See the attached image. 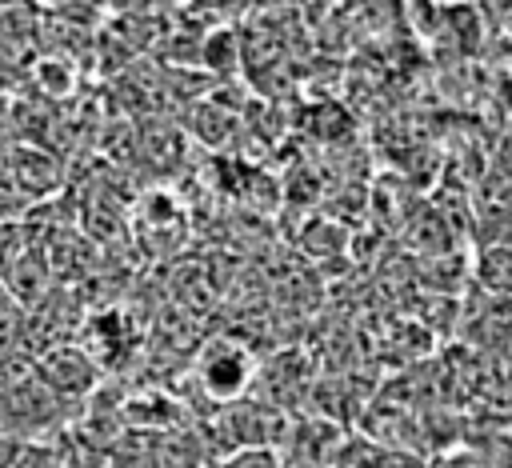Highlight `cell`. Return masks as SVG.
Wrapping results in <instances>:
<instances>
[{"mask_svg": "<svg viewBox=\"0 0 512 468\" xmlns=\"http://www.w3.org/2000/svg\"><path fill=\"white\" fill-rule=\"evenodd\" d=\"M476 276H480V284L492 288V292H512V244L488 248V252L480 256V264H476Z\"/></svg>", "mask_w": 512, "mask_h": 468, "instance_id": "2", "label": "cell"}, {"mask_svg": "<svg viewBox=\"0 0 512 468\" xmlns=\"http://www.w3.org/2000/svg\"><path fill=\"white\" fill-rule=\"evenodd\" d=\"M216 468H280L276 448H236L228 456H220Z\"/></svg>", "mask_w": 512, "mask_h": 468, "instance_id": "3", "label": "cell"}, {"mask_svg": "<svg viewBox=\"0 0 512 468\" xmlns=\"http://www.w3.org/2000/svg\"><path fill=\"white\" fill-rule=\"evenodd\" d=\"M200 384L208 396L216 400H240L252 384H256V360L244 344L236 340H212L204 352H200Z\"/></svg>", "mask_w": 512, "mask_h": 468, "instance_id": "1", "label": "cell"}]
</instances>
